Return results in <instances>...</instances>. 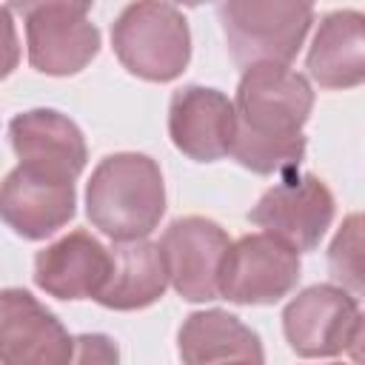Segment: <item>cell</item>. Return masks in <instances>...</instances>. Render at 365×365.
<instances>
[{"instance_id":"cell-3","label":"cell","mask_w":365,"mask_h":365,"mask_svg":"<svg viewBox=\"0 0 365 365\" xmlns=\"http://www.w3.org/2000/svg\"><path fill=\"white\" fill-rule=\"evenodd\" d=\"M111 48L128 74L171 83L188 68L191 29L171 3H128L111 23Z\"/></svg>"},{"instance_id":"cell-5","label":"cell","mask_w":365,"mask_h":365,"mask_svg":"<svg viewBox=\"0 0 365 365\" xmlns=\"http://www.w3.org/2000/svg\"><path fill=\"white\" fill-rule=\"evenodd\" d=\"M23 23L29 66L40 74L71 77L100 54V29L88 3H29Z\"/></svg>"},{"instance_id":"cell-18","label":"cell","mask_w":365,"mask_h":365,"mask_svg":"<svg viewBox=\"0 0 365 365\" xmlns=\"http://www.w3.org/2000/svg\"><path fill=\"white\" fill-rule=\"evenodd\" d=\"M328 274L334 285L365 297V211H354L336 228L328 245Z\"/></svg>"},{"instance_id":"cell-15","label":"cell","mask_w":365,"mask_h":365,"mask_svg":"<svg viewBox=\"0 0 365 365\" xmlns=\"http://www.w3.org/2000/svg\"><path fill=\"white\" fill-rule=\"evenodd\" d=\"M308 77L328 91H342L365 83V14L336 9L319 20L305 57Z\"/></svg>"},{"instance_id":"cell-19","label":"cell","mask_w":365,"mask_h":365,"mask_svg":"<svg viewBox=\"0 0 365 365\" xmlns=\"http://www.w3.org/2000/svg\"><path fill=\"white\" fill-rule=\"evenodd\" d=\"M71 365H120V348L108 334H80Z\"/></svg>"},{"instance_id":"cell-12","label":"cell","mask_w":365,"mask_h":365,"mask_svg":"<svg viewBox=\"0 0 365 365\" xmlns=\"http://www.w3.org/2000/svg\"><path fill=\"white\" fill-rule=\"evenodd\" d=\"M168 137L188 160L214 163L228 157L237 137L234 100L211 86L177 88L168 103Z\"/></svg>"},{"instance_id":"cell-4","label":"cell","mask_w":365,"mask_h":365,"mask_svg":"<svg viewBox=\"0 0 365 365\" xmlns=\"http://www.w3.org/2000/svg\"><path fill=\"white\" fill-rule=\"evenodd\" d=\"M217 17L231 60L245 71L259 63L288 66L305 43L314 23V6L282 0H225L217 6Z\"/></svg>"},{"instance_id":"cell-2","label":"cell","mask_w":365,"mask_h":365,"mask_svg":"<svg viewBox=\"0 0 365 365\" xmlns=\"http://www.w3.org/2000/svg\"><path fill=\"white\" fill-rule=\"evenodd\" d=\"M165 214V182L157 160L117 151L97 163L86 185L88 222L114 242L145 240Z\"/></svg>"},{"instance_id":"cell-21","label":"cell","mask_w":365,"mask_h":365,"mask_svg":"<svg viewBox=\"0 0 365 365\" xmlns=\"http://www.w3.org/2000/svg\"><path fill=\"white\" fill-rule=\"evenodd\" d=\"M234 365H257V362H234Z\"/></svg>"},{"instance_id":"cell-10","label":"cell","mask_w":365,"mask_h":365,"mask_svg":"<svg viewBox=\"0 0 365 365\" xmlns=\"http://www.w3.org/2000/svg\"><path fill=\"white\" fill-rule=\"evenodd\" d=\"M74 180L20 163L6 174L0 188L3 222L23 240H46L57 234L74 217Z\"/></svg>"},{"instance_id":"cell-8","label":"cell","mask_w":365,"mask_h":365,"mask_svg":"<svg viewBox=\"0 0 365 365\" xmlns=\"http://www.w3.org/2000/svg\"><path fill=\"white\" fill-rule=\"evenodd\" d=\"M356 297L339 285L319 282L302 288L282 308V334L302 359H325L348 351L359 322Z\"/></svg>"},{"instance_id":"cell-7","label":"cell","mask_w":365,"mask_h":365,"mask_svg":"<svg viewBox=\"0 0 365 365\" xmlns=\"http://www.w3.org/2000/svg\"><path fill=\"white\" fill-rule=\"evenodd\" d=\"M336 214L331 188L314 174H294L262 191L248 220L294 251H314Z\"/></svg>"},{"instance_id":"cell-22","label":"cell","mask_w":365,"mask_h":365,"mask_svg":"<svg viewBox=\"0 0 365 365\" xmlns=\"http://www.w3.org/2000/svg\"><path fill=\"white\" fill-rule=\"evenodd\" d=\"M331 365H342V362H331Z\"/></svg>"},{"instance_id":"cell-1","label":"cell","mask_w":365,"mask_h":365,"mask_svg":"<svg viewBox=\"0 0 365 365\" xmlns=\"http://www.w3.org/2000/svg\"><path fill=\"white\" fill-rule=\"evenodd\" d=\"M234 108L237 137L231 157L262 177L294 174L308 148L302 125L314 111L311 83L291 66L259 63L242 71Z\"/></svg>"},{"instance_id":"cell-20","label":"cell","mask_w":365,"mask_h":365,"mask_svg":"<svg viewBox=\"0 0 365 365\" xmlns=\"http://www.w3.org/2000/svg\"><path fill=\"white\" fill-rule=\"evenodd\" d=\"M348 356L354 365H365V311L359 314V322L354 328V336H351V345H348Z\"/></svg>"},{"instance_id":"cell-11","label":"cell","mask_w":365,"mask_h":365,"mask_svg":"<svg viewBox=\"0 0 365 365\" xmlns=\"http://www.w3.org/2000/svg\"><path fill=\"white\" fill-rule=\"evenodd\" d=\"M74 336L29 291L6 288L0 297L3 365H71Z\"/></svg>"},{"instance_id":"cell-9","label":"cell","mask_w":365,"mask_h":365,"mask_svg":"<svg viewBox=\"0 0 365 365\" xmlns=\"http://www.w3.org/2000/svg\"><path fill=\"white\" fill-rule=\"evenodd\" d=\"M225 228L208 217H180L163 237L160 248L168 265L174 291L185 302H211L220 297V277L231 251Z\"/></svg>"},{"instance_id":"cell-13","label":"cell","mask_w":365,"mask_h":365,"mask_svg":"<svg viewBox=\"0 0 365 365\" xmlns=\"http://www.w3.org/2000/svg\"><path fill=\"white\" fill-rule=\"evenodd\" d=\"M111 277V248L77 228L34 257V285L48 297L74 302L97 299Z\"/></svg>"},{"instance_id":"cell-17","label":"cell","mask_w":365,"mask_h":365,"mask_svg":"<svg viewBox=\"0 0 365 365\" xmlns=\"http://www.w3.org/2000/svg\"><path fill=\"white\" fill-rule=\"evenodd\" d=\"M171 285L168 265L160 242L134 240L111 245V277L97 297L103 308L111 311H140L163 299Z\"/></svg>"},{"instance_id":"cell-16","label":"cell","mask_w":365,"mask_h":365,"mask_svg":"<svg viewBox=\"0 0 365 365\" xmlns=\"http://www.w3.org/2000/svg\"><path fill=\"white\" fill-rule=\"evenodd\" d=\"M177 351L182 365H265L259 334L222 308L188 314L177 331Z\"/></svg>"},{"instance_id":"cell-14","label":"cell","mask_w":365,"mask_h":365,"mask_svg":"<svg viewBox=\"0 0 365 365\" xmlns=\"http://www.w3.org/2000/svg\"><path fill=\"white\" fill-rule=\"evenodd\" d=\"M9 143L20 165H31L74 182L88 160L80 125L54 108H31L14 114L9 120Z\"/></svg>"},{"instance_id":"cell-6","label":"cell","mask_w":365,"mask_h":365,"mask_svg":"<svg viewBox=\"0 0 365 365\" xmlns=\"http://www.w3.org/2000/svg\"><path fill=\"white\" fill-rule=\"evenodd\" d=\"M299 251L271 234L240 237L222 265L220 297L234 305H274L299 282Z\"/></svg>"}]
</instances>
